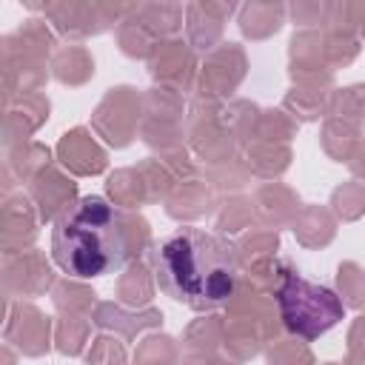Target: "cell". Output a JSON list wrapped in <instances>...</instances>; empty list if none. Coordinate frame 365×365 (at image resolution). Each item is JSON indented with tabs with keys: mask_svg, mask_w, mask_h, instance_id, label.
<instances>
[{
	"mask_svg": "<svg viewBox=\"0 0 365 365\" xmlns=\"http://www.w3.org/2000/svg\"><path fill=\"white\" fill-rule=\"evenodd\" d=\"M123 214L100 194L74 200L51 225V257L74 279L114 274L128 262Z\"/></svg>",
	"mask_w": 365,
	"mask_h": 365,
	"instance_id": "obj_2",
	"label": "cell"
},
{
	"mask_svg": "<svg viewBox=\"0 0 365 365\" xmlns=\"http://www.w3.org/2000/svg\"><path fill=\"white\" fill-rule=\"evenodd\" d=\"M151 265L160 291L194 311L228 305L240 277L237 245L194 225L165 234L151 251Z\"/></svg>",
	"mask_w": 365,
	"mask_h": 365,
	"instance_id": "obj_1",
	"label": "cell"
},
{
	"mask_svg": "<svg viewBox=\"0 0 365 365\" xmlns=\"http://www.w3.org/2000/svg\"><path fill=\"white\" fill-rule=\"evenodd\" d=\"M277 305L285 328L308 342L328 334L345 317V305L334 288L311 282L297 271L282 274L277 288Z\"/></svg>",
	"mask_w": 365,
	"mask_h": 365,
	"instance_id": "obj_3",
	"label": "cell"
}]
</instances>
